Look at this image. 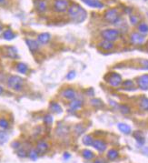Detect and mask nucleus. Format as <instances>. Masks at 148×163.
<instances>
[{
	"label": "nucleus",
	"instance_id": "36",
	"mask_svg": "<svg viewBox=\"0 0 148 163\" xmlns=\"http://www.w3.org/2000/svg\"><path fill=\"white\" fill-rule=\"evenodd\" d=\"M120 110L124 114H128L130 112V108L127 107L126 105H122V106H120Z\"/></svg>",
	"mask_w": 148,
	"mask_h": 163
},
{
	"label": "nucleus",
	"instance_id": "30",
	"mask_svg": "<svg viewBox=\"0 0 148 163\" xmlns=\"http://www.w3.org/2000/svg\"><path fill=\"white\" fill-rule=\"evenodd\" d=\"M138 30L143 33V34H146L148 33V25L145 24V23H141L139 26H138Z\"/></svg>",
	"mask_w": 148,
	"mask_h": 163
},
{
	"label": "nucleus",
	"instance_id": "6",
	"mask_svg": "<svg viewBox=\"0 0 148 163\" xmlns=\"http://www.w3.org/2000/svg\"><path fill=\"white\" fill-rule=\"evenodd\" d=\"M107 82L112 87H118L122 83V78L117 73H111L107 78Z\"/></svg>",
	"mask_w": 148,
	"mask_h": 163
},
{
	"label": "nucleus",
	"instance_id": "4",
	"mask_svg": "<svg viewBox=\"0 0 148 163\" xmlns=\"http://www.w3.org/2000/svg\"><path fill=\"white\" fill-rule=\"evenodd\" d=\"M101 36L103 37V38H105V40H107V41L113 42L116 40L119 37V31L116 29H105L103 30L102 33H101Z\"/></svg>",
	"mask_w": 148,
	"mask_h": 163
},
{
	"label": "nucleus",
	"instance_id": "45",
	"mask_svg": "<svg viewBox=\"0 0 148 163\" xmlns=\"http://www.w3.org/2000/svg\"><path fill=\"white\" fill-rule=\"evenodd\" d=\"M1 30H2V26L0 25V31H1Z\"/></svg>",
	"mask_w": 148,
	"mask_h": 163
},
{
	"label": "nucleus",
	"instance_id": "38",
	"mask_svg": "<svg viewBox=\"0 0 148 163\" xmlns=\"http://www.w3.org/2000/svg\"><path fill=\"white\" fill-rule=\"evenodd\" d=\"M17 155L20 158H25V157H26V152H25V151L24 148H19L18 151H17Z\"/></svg>",
	"mask_w": 148,
	"mask_h": 163
},
{
	"label": "nucleus",
	"instance_id": "39",
	"mask_svg": "<svg viewBox=\"0 0 148 163\" xmlns=\"http://www.w3.org/2000/svg\"><path fill=\"white\" fill-rule=\"evenodd\" d=\"M84 130H85V128H84L81 125H76V128H75V131H76V133L77 135H80Z\"/></svg>",
	"mask_w": 148,
	"mask_h": 163
},
{
	"label": "nucleus",
	"instance_id": "31",
	"mask_svg": "<svg viewBox=\"0 0 148 163\" xmlns=\"http://www.w3.org/2000/svg\"><path fill=\"white\" fill-rule=\"evenodd\" d=\"M140 106L144 110L148 111V98H143L140 102Z\"/></svg>",
	"mask_w": 148,
	"mask_h": 163
},
{
	"label": "nucleus",
	"instance_id": "18",
	"mask_svg": "<svg viewBox=\"0 0 148 163\" xmlns=\"http://www.w3.org/2000/svg\"><path fill=\"white\" fill-rule=\"evenodd\" d=\"M99 46L104 50H111L114 47V44L110 41H107V40H104L103 42H101L99 44Z\"/></svg>",
	"mask_w": 148,
	"mask_h": 163
},
{
	"label": "nucleus",
	"instance_id": "13",
	"mask_svg": "<svg viewBox=\"0 0 148 163\" xmlns=\"http://www.w3.org/2000/svg\"><path fill=\"white\" fill-rule=\"evenodd\" d=\"M36 151L38 154H44L48 151V144L45 141H39L36 144Z\"/></svg>",
	"mask_w": 148,
	"mask_h": 163
},
{
	"label": "nucleus",
	"instance_id": "40",
	"mask_svg": "<svg viewBox=\"0 0 148 163\" xmlns=\"http://www.w3.org/2000/svg\"><path fill=\"white\" fill-rule=\"evenodd\" d=\"M130 22L133 25H136L138 22V19H137V17L136 16H130Z\"/></svg>",
	"mask_w": 148,
	"mask_h": 163
},
{
	"label": "nucleus",
	"instance_id": "12",
	"mask_svg": "<svg viewBox=\"0 0 148 163\" xmlns=\"http://www.w3.org/2000/svg\"><path fill=\"white\" fill-rule=\"evenodd\" d=\"M25 43H26V45H28L29 50L33 53L37 51L38 49H39L38 42L36 41V40H34V39H25Z\"/></svg>",
	"mask_w": 148,
	"mask_h": 163
},
{
	"label": "nucleus",
	"instance_id": "7",
	"mask_svg": "<svg viewBox=\"0 0 148 163\" xmlns=\"http://www.w3.org/2000/svg\"><path fill=\"white\" fill-rule=\"evenodd\" d=\"M137 85L140 89L147 90L148 89V74H145L137 78Z\"/></svg>",
	"mask_w": 148,
	"mask_h": 163
},
{
	"label": "nucleus",
	"instance_id": "22",
	"mask_svg": "<svg viewBox=\"0 0 148 163\" xmlns=\"http://www.w3.org/2000/svg\"><path fill=\"white\" fill-rule=\"evenodd\" d=\"M3 37L6 39V40H12L16 37V34L13 32L12 30L10 29H8V30H5L4 33H3Z\"/></svg>",
	"mask_w": 148,
	"mask_h": 163
},
{
	"label": "nucleus",
	"instance_id": "11",
	"mask_svg": "<svg viewBox=\"0 0 148 163\" xmlns=\"http://www.w3.org/2000/svg\"><path fill=\"white\" fill-rule=\"evenodd\" d=\"M62 96L68 100H73L75 99L76 97V93L73 89H65L63 92H62Z\"/></svg>",
	"mask_w": 148,
	"mask_h": 163
},
{
	"label": "nucleus",
	"instance_id": "9",
	"mask_svg": "<svg viewBox=\"0 0 148 163\" xmlns=\"http://www.w3.org/2000/svg\"><path fill=\"white\" fill-rule=\"evenodd\" d=\"M131 41L133 44L140 45L145 42V37L139 33H133L131 35Z\"/></svg>",
	"mask_w": 148,
	"mask_h": 163
},
{
	"label": "nucleus",
	"instance_id": "25",
	"mask_svg": "<svg viewBox=\"0 0 148 163\" xmlns=\"http://www.w3.org/2000/svg\"><path fill=\"white\" fill-rule=\"evenodd\" d=\"M67 133H68V128H67L65 126L59 127L56 130V134L58 136H62V137H64V136L67 135Z\"/></svg>",
	"mask_w": 148,
	"mask_h": 163
},
{
	"label": "nucleus",
	"instance_id": "5",
	"mask_svg": "<svg viewBox=\"0 0 148 163\" xmlns=\"http://www.w3.org/2000/svg\"><path fill=\"white\" fill-rule=\"evenodd\" d=\"M69 2L67 0H55L54 2V9L58 13L65 12L68 9Z\"/></svg>",
	"mask_w": 148,
	"mask_h": 163
},
{
	"label": "nucleus",
	"instance_id": "15",
	"mask_svg": "<svg viewBox=\"0 0 148 163\" xmlns=\"http://www.w3.org/2000/svg\"><path fill=\"white\" fill-rule=\"evenodd\" d=\"M82 105H83L82 100H80L78 98H75V99H73L72 102L69 104V107L72 110H78L82 108Z\"/></svg>",
	"mask_w": 148,
	"mask_h": 163
},
{
	"label": "nucleus",
	"instance_id": "34",
	"mask_svg": "<svg viewBox=\"0 0 148 163\" xmlns=\"http://www.w3.org/2000/svg\"><path fill=\"white\" fill-rule=\"evenodd\" d=\"M0 127H1L2 128H8L9 127V123L8 121L6 120V119H0Z\"/></svg>",
	"mask_w": 148,
	"mask_h": 163
},
{
	"label": "nucleus",
	"instance_id": "24",
	"mask_svg": "<svg viewBox=\"0 0 148 163\" xmlns=\"http://www.w3.org/2000/svg\"><path fill=\"white\" fill-rule=\"evenodd\" d=\"M82 154H83V157L87 160H92L94 157H95V154H94L91 151H89V149H85V151H83Z\"/></svg>",
	"mask_w": 148,
	"mask_h": 163
},
{
	"label": "nucleus",
	"instance_id": "2",
	"mask_svg": "<svg viewBox=\"0 0 148 163\" xmlns=\"http://www.w3.org/2000/svg\"><path fill=\"white\" fill-rule=\"evenodd\" d=\"M24 79L19 76H10L8 79V86L16 91H20L23 89Z\"/></svg>",
	"mask_w": 148,
	"mask_h": 163
},
{
	"label": "nucleus",
	"instance_id": "8",
	"mask_svg": "<svg viewBox=\"0 0 148 163\" xmlns=\"http://www.w3.org/2000/svg\"><path fill=\"white\" fill-rule=\"evenodd\" d=\"M82 1L86 4L90 8H104V4L99 1V0H82Z\"/></svg>",
	"mask_w": 148,
	"mask_h": 163
},
{
	"label": "nucleus",
	"instance_id": "47",
	"mask_svg": "<svg viewBox=\"0 0 148 163\" xmlns=\"http://www.w3.org/2000/svg\"><path fill=\"white\" fill-rule=\"evenodd\" d=\"M145 1H147V0H145Z\"/></svg>",
	"mask_w": 148,
	"mask_h": 163
},
{
	"label": "nucleus",
	"instance_id": "35",
	"mask_svg": "<svg viewBox=\"0 0 148 163\" xmlns=\"http://www.w3.org/2000/svg\"><path fill=\"white\" fill-rule=\"evenodd\" d=\"M91 104L93 106H96V107H102L103 106V102L98 98H94L91 99Z\"/></svg>",
	"mask_w": 148,
	"mask_h": 163
},
{
	"label": "nucleus",
	"instance_id": "27",
	"mask_svg": "<svg viewBox=\"0 0 148 163\" xmlns=\"http://www.w3.org/2000/svg\"><path fill=\"white\" fill-rule=\"evenodd\" d=\"M36 9L38 12L43 13L46 10V4L45 1H39L36 5Z\"/></svg>",
	"mask_w": 148,
	"mask_h": 163
},
{
	"label": "nucleus",
	"instance_id": "1",
	"mask_svg": "<svg viewBox=\"0 0 148 163\" xmlns=\"http://www.w3.org/2000/svg\"><path fill=\"white\" fill-rule=\"evenodd\" d=\"M68 14L75 23H82L86 17V12L78 4H73L68 8Z\"/></svg>",
	"mask_w": 148,
	"mask_h": 163
},
{
	"label": "nucleus",
	"instance_id": "19",
	"mask_svg": "<svg viewBox=\"0 0 148 163\" xmlns=\"http://www.w3.org/2000/svg\"><path fill=\"white\" fill-rule=\"evenodd\" d=\"M17 70L21 74H26V72L28 71V67L25 63L20 62L17 64Z\"/></svg>",
	"mask_w": 148,
	"mask_h": 163
},
{
	"label": "nucleus",
	"instance_id": "14",
	"mask_svg": "<svg viewBox=\"0 0 148 163\" xmlns=\"http://www.w3.org/2000/svg\"><path fill=\"white\" fill-rule=\"evenodd\" d=\"M51 35L49 33H41L37 37V40L40 44H46L50 41Z\"/></svg>",
	"mask_w": 148,
	"mask_h": 163
},
{
	"label": "nucleus",
	"instance_id": "10",
	"mask_svg": "<svg viewBox=\"0 0 148 163\" xmlns=\"http://www.w3.org/2000/svg\"><path fill=\"white\" fill-rule=\"evenodd\" d=\"M93 147L95 148L96 151H98L99 152H104L106 149V144L103 140L101 139H96L93 141Z\"/></svg>",
	"mask_w": 148,
	"mask_h": 163
},
{
	"label": "nucleus",
	"instance_id": "33",
	"mask_svg": "<svg viewBox=\"0 0 148 163\" xmlns=\"http://www.w3.org/2000/svg\"><path fill=\"white\" fill-rule=\"evenodd\" d=\"M44 121H45V123L46 125L50 126V125H52V123H53V117L51 116V115H49V114L45 115V116L44 117Z\"/></svg>",
	"mask_w": 148,
	"mask_h": 163
},
{
	"label": "nucleus",
	"instance_id": "17",
	"mask_svg": "<svg viewBox=\"0 0 148 163\" xmlns=\"http://www.w3.org/2000/svg\"><path fill=\"white\" fill-rule=\"evenodd\" d=\"M50 110L53 111L54 113L60 114V113H62V108L56 102H51V104H50Z\"/></svg>",
	"mask_w": 148,
	"mask_h": 163
},
{
	"label": "nucleus",
	"instance_id": "16",
	"mask_svg": "<svg viewBox=\"0 0 148 163\" xmlns=\"http://www.w3.org/2000/svg\"><path fill=\"white\" fill-rule=\"evenodd\" d=\"M6 54H8V56L11 58H18L17 49L15 46H8L6 47Z\"/></svg>",
	"mask_w": 148,
	"mask_h": 163
},
{
	"label": "nucleus",
	"instance_id": "26",
	"mask_svg": "<svg viewBox=\"0 0 148 163\" xmlns=\"http://www.w3.org/2000/svg\"><path fill=\"white\" fill-rule=\"evenodd\" d=\"M123 87L125 90H131L134 89V82L132 80H125L123 82Z\"/></svg>",
	"mask_w": 148,
	"mask_h": 163
},
{
	"label": "nucleus",
	"instance_id": "23",
	"mask_svg": "<svg viewBox=\"0 0 148 163\" xmlns=\"http://www.w3.org/2000/svg\"><path fill=\"white\" fill-rule=\"evenodd\" d=\"M118 156H119V153L118 151H116V149H110V151L107 152V158H108L110 160H115L116 159L118 158Z\"/></svg>",
	"mask_w": 148,
	"mask_h": 163
},
{
	"label": "nucleus",
	"instance_id": "41",
	"mask_svg": "<svg viewBox=\"0 0 148 163\" xmlns=\"http://www.w3.org/2000/svg\"><path fill=\"white\" fill-rule=\"evenodd\" d=\"M141 64L143 65V67H145V69H148V60H142L141 61Z\"/></svg>",
	"mask_w": 148,
	"mask_h": 163
},
{
	"label": "nucleus",
	"instance_id": "20",
	"mask_svg": "<svg viewBox=\"0 0 148 163\" xmlns=\"http://www.w3.org/2000/svg\"><path fill=\"white\" fill-rule=\"evenodd\" d=\"M117 127L119 128V130L125 134H129L131 132V128L125 123H118Z\"/></svg>",
	"mask_w": 148,
	"mask_h": 163
},
{
	"label": "nucleus",
	"instance_id": "46",
	"mask_svg": "<svg viewBox=\"0 0 148 163\" xmlns=\"http://www.w3.org/2000/svg\"><path fill=\"white\" fill-rule=\"evenodd\" d=\"M5 1V0H0V3H3Z\"/></svg>",
	"mask_w": 148,
	"mask_h": 163
},
{
	"label": "nucleus",
	"instance_id": "42",
	"mask_svg": "<svg viewBox=\"0 0 148 163\" xmlns=\"http://www.w3.org/2000/svg\"><path fill=\"white\" fill-rule=\"evenodd\" d=\"M12 147L14 148H20V143H19V142L15 141V142H13V143H12Z\"/></svg>",
	"mask_w": 148,
	"mask_h": 163
},
{
	"label": "nucleus",
	"instance_id": "3",
	"mask_svg": "<svg viewBox=\"0 0 148 163\" xmlns=\"http://www.w3.org/2000/svg\"><path fill=\"white\" fill-rule=\"evenodd\" d=\"M104 17L107 22L112 23V24H116L118 22V20L120 18V15H119V12L116 9L112 8V9L106 10L105 12Z\"/></svg>",
	"mask_w": 148,
	"mask_h": 163
},
{
	"label": "nucleus",
	"instance_id": "29",
	"mask_svg": "<svg viewBox=\"0 0 148 163\" xmlns=\"http://www.w3.org/2000/svg\"><path fill=\"white\" fill-rule=\"evenodd\" d=\"M93 139H92V137L91 136H89V135H85V137L83 138V143L85 145V146H90V145H92L93 144Z\"/></svg>",
	"mask_w": 148,
	"mask_h": 163
},
{
	"label": "nucleus",
	"instance_id": "32",
	"mask_svg": "<svg viewBox=\"0 0 148 163\" xmlns=\"http://www.w3.org/2000/svg\"><path fill=\"white\" fill-rule=\"evenodd\" d=\"M28 156L32 160H36L37 157H38V153L36 149H31L30 152L28 153Z\"/></svg>",
	"mask_w": 148,
	"mask_h": 163
},
{
	"label": "nucleus",
	"instance_id": "44",
	"mask_svg": "<svg viewBox=\"0 0 148 163\" xmlns=\"http://www.w3.org/2000/svg\"><path fill=\"white\" fill-rule=\"evenodd\" d=\"M3 91H4V89H3V87L0 86V95H1L2 93H3Z\"/></svg>",
	"mask_w": 148,
	"mask_h": 163
},
{
	"label": "nucleus",
	"instance_id": "43",
	"mask_svg": "<svg viewBox=\"0 0 148 163\" xmlns=\"http://www.w3.org/2000/svg\"><path fill=\"white\" fill-rule=\"evenodd\" d=\"M70 154L69 153H67V152H65V154H64V159H65V160H68V159H70Z\"/></svg>",
	"mask_w": 148,
	"mask_h": 163
},
{
	"label": "nucleus",
	"instance_id": "21",
	"mask_svg": "<svg viewBox=\"0 0 148 163\" xmlns=\"http://www.w3.org/2000/svg\"><path fill=\"white\" fill-rule=\"evenodd\" d=\"M134 139H136L137 143H139L140 145H144V144H145V137L143 136V134L141 133V132H139V131L134 132Z\"/></svg>",
	"mask_w": 148,
	"mask_h": 163
},
{
	"label": "nucleus",
	"instance_id": "37",
	"mask_svg": "<svg viewBox=\"0 0 148 163\" xmlns=\"http://www.w3.org/2000/svg\"><path fill=\"white\" fill-rule=\"evenodd\" d=\"M76 73L75 70H72V71H70L68 74L66 75V78L68 79V80H72V79H74V78H76Z\"/></svg>",
	"mask_w": 148,
	"mask_h": 163
},
{
	"label": "nucleus",
	"instance_id": "28",
	"mask_svg": "<svg viewBox=\"0 0 148 163\" xmlns=\"http://www.w3.org/2000/svg\"><path fill=\"white\" fill-rule=\"evenodd\" d=\"M8 139V134L5 131L0 130V145L6 143Z\"/></svg>",
	"mask_w": 148,
	"mask_h": 163
}]
</instances>
